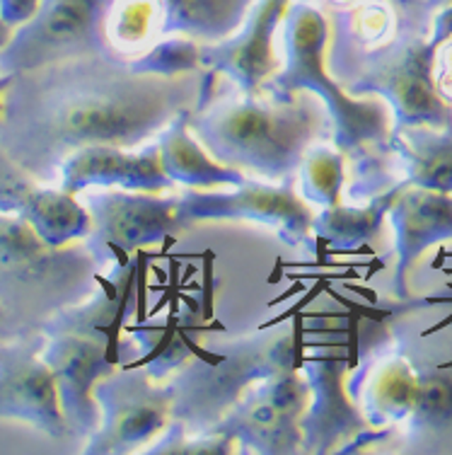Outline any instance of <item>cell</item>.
Returning a JSON list of instances; mask_svg holds the SVG:
<instances>
[{"label": "cell", "instance_id": "obj_32", "mask_svg": "<svg viewBox=\"0 0 452 455\" xmlns=\"http://www.w3.org/2000/svg\"><path fill=\"white\" fill-rule=\"evenodd\" d=\"M448 324H452V315H450V317H445L443 323H438V324H435V327H431V330H426V332H424V337H428V334L438 332V330H443V327H448Z\"/></svg>", "mask_w": 452, "mask_h": 455}, {"label": "cell", "instance_id": "obj_19", "mask_svg": "<svg viewBox=\"0 0 452 455\" xmlns=\"http://www.w3.org/2000/svg\"><path fill=\"white\" fill-rule=\"evenodd\" d=\"M387 219L394 230V293L404 298L411 267L421 254L452 240V194L401 187Z\"/></svg>", "mask_w": 452, "mask_h": 455}, {"label": "cell", "instance_id": "obj_10", "mask_svg": "<svg viewBox=\"0 0 452 455\" xmlns=\"http://www.w3.org/2000/svg\"><path fill=\"white\" fill-rule=\"evenodd\" d=\"M78 199L90 213V233L83 237L102 269L129 262L131 254L157 245L182 230L177 223V196L131 189H87Z\"/></svg>", "mask_w": 452, "mask_h": 455}, {"label": "cell", "instance_id": "obj_30", "mask_svg": "<svg viewBox=\"0 0 452 455\" xmlns=\"http://www.w3.org/2000/svg\"><path fill=\"white\" fill-rule=\"evenodd\" d=\"M12 32H15V29H12V27H10V25H5V22L0 20V52H3V46H5L10 42V36H12Z\"/></svg>", "mask_w": 452, "mask_h": 455}, {"label": "cell", "instance_id": "obj_3", "mask_svg": "<svg viewBox=\"0 0 452 455\" xmlns=\"http://www.w3.org/2000/svg\"><path fill=\"white\" fill-rule=\"evenodd\" d=\"M329 18L310 0H290L281 22V68L266 80L264 95L290 100L313 92L322 100L331 119V143L358 158L383 146L392 133V114L380 97H353L327 68Z\"/></svg>", "mask_w": 452, "mask_h": 455}, {"label": "cell", "instance_id": "obj_15", "mask_svg": "<svg viewBox=\"0 0 452 455\" xmlns=\"http://www.w3.org/2000/svg\"><path fill=\"white\" fill-rule=\"evenodd\" d=\"M290 0H254L250 15L235 35L218 44H201V70L230 80V85L244 97L261 95L266 80L281 68V59L274 49Z\"/></svg>", "mask_w": 452, "mask_h": 455}, {"label": "cell", "instance_id": "obj_26", "mask_svg": "<svg viewBox=\"0 0 452 455\" xmlns=\"http://www.w3.org/2000/svg\"><path fill=\"white\" fill-rule=\"evenodd\" d=\"M42 0H0V20L18 29L35 18Z\"/></svg>", "mask_w": 452, "mask_h": 455}, {"label": "cell", "instance_id": "obj_14", "mask_svg": "<svg viewBox=\"0 0 452 455\" xmlns=\"http://www.w3.org/2000/svg\"><path fill=\"white\" fill-rule=\"evenodd\" d=\"M42 347L44 332L0 339V419L22 421L53 441H63L68 427Z\"/></svg>", "mask_w": 452, "mask_h": 455}, {"label": "cell", "instance_id": "obj_28", "mask_svg": "<svg viewBox=\"0 0 452 455\" xmlns=\"http://www.w3.org/2000/svg\"><path fill=\"white\" fill-rule=\"evenodd\" d=\"M20 334H25L20 330V324L0 307V339H10V337H20Z\"/></svg>", "mask_w": 452, "mask_h": 455}, {"label": "cell", "instance_id": "obj_16", "mask_svg": "<svg viewBox=\"0 0 452 455\" xmlns=\"http://www.w3.org/2000/svg\"><path fill=\"white\" fill-rule=\"evenodd\" d=\"M346 368L348 359L339 354H317L300 363L310 387V404L303 417V453H334L341 443L366 434V419L344 380Z\"/></svg>", "mask_w": 452, "mask_h": 455}, {"label": "cell", "instance_id": "obj_4", "mask_svg": "<svg viewBox=\"0 0 452 455\" xmlns=\"http://www.w3.org/2000/svg\"><path fill=\"white\" fill-rule=\"evenodd\" d=\"M102 272L83 240L52 245L25 219L0 213V307L25 334L87 300Z\"/></svg>", "mask_w": 452, "mask_h": 455}, {"label": "cell", "instance_id": "obj_2", "mask_svg": "<svg viewBox=\"0 0 452 455\" xmlns=\"http://www.w3.org/2000/svg\"><path fill=\"white\" fill-rule=\"evenodd\" d=\"M189 132L220 165L235 167L261 182H296L307 148L331 140V119L322 100L297 92L290 100L269 95H206L189 112Z\"/></svg>", "mask_w": 452, "mask_h": 455}, {"label": "cell", "instance_id": "obj_12", "mask_svg": "<svg viewBox=\"0 0 452 455\" xmlns=\"http://www.w3.org/2000/svg\"><path fill=\"white\" fill-rule=\"evenodd\" d=\"M107 3L109 0H42L35 18L18 27L3 46L0 73L105 53L102 18Z\"/></svg>", "mask_w": 452, "mask_h": 455}, {"label": "cell", "instance_id": "obj_5", "mask_svg": "<svg viewBox=\"0 0 452 455\" xmlns=\"http://www.w3.org/2000/svg\"><path fill=\"white\" fill-rule=\"evenodd\" d=\"M297 327L276 324L240 339L210 347L186 359L167 378L172 390V421L189 434L216 431L242 395L264 378L300 368Z\"/></svg>", "mask_w": 452, "mask_h": 455}, {"label": "cell", "instance_id": "obj_1", "mask_svg": "<svg viewBox=\"0 0 452 455\" xmlns=\"http://www.w3.org/2000/svg\"><path fill=\"white\" fill-rule=\"evenodd\" d=\"M209 73H143L105 53L12 73L3 95L0 148L39 182L90 146L140 148L206 95Z\"/></svg>", "mask_w": 452, "mask_h": 455}, {"label": "cell", "instance_id": "obj_9", "mask_svg": "<svg viewBox=\"0 0 452 455\" xmlns=\"http://www.w3.org/2000/svg\"><path fill=\"white\" fill-rule=\"evenodd\" d=\"M210 220H250L271 228L288 247H303L313 237L314 211L297 194L296 182L261 180L220 189H184L177 196V223L182 230Z\"/></svg>", "mask_w": 452, "mask_h": 455}, {"label": "cell", "instance_id": "obj_21", "mask_svg": "<svg viewBox=\"0 0 452 455\" xmlns=\"http://www.w3.org/2000/svg\"><path fill=\"white\" fill-rule=\"evenodd\" d=\"M155 44L182 36L196 44H218L235 35L254 0H148Z\"/></svg>", "mask_w": 452, "mask_h": 455}, {"label": "cell", "instance_id": "obj_18", "mask_svg": "<svg viewBox=\"0 0 452 455\" xmlns=\"http://www.w3.org/2000/svg\"><path fill=\"white\" fill-rule=\"evenodd\" d=\"M56 187L75 196L87 189H131L153 194L174 189L160 160L157 140L140 148L90 146L75 150L63 160Z\"/></svg>", "mask_w": 452, "mask_h": 455}, {"label": "cell", "instance_id": "obj_31", "mask_svg": "<svg viewBox=\"0 0 452 455\" xmlns=\"http://www.w3.org/2000/svg\"><path fill=\"white\" fill-rule=\"evenodd\" d=\"M10 80H12V73H0V112H3V95L8 90Z\"/></svg>", "mask_w": 452, "mask_h": 455}, {"label": "cell", "instance_id": "obj_33", "mask_svg": "<svg viewBox=\"0 0 452 455\" xmlns=\"http://www.w3.org/2000/svg\"><path fill=\"white\" fill-rule=\"evenodd\" d=\"M440 366H448V368H452V361H443V363H440Z\"/></svg>", "mask_w": 452, "mask_h": 455}, {"label": "cell", "instance_id": "obj_6", "mask_svg": "<svg viewBox=\"0 0 452 455\" xmlns=\"http://www.w3.org/2000/svg\"><path fill=\"white\" fill-rule=\"evenodd\" d=\"M452 36V5L438 10L431 29L397 36L390 44L346 63L331 78L353 97H380L392 129L450 126L452 105L438 92L433 63Z\"/></svg>", "mask_w": 452, "mask_h": 455}, {"label": "cell", "instance_id": "obj_27", "mask_svg": "<svg viewBox=\"0 0 452 455\" xmlns=\"http://www.w3.org/2000/svg\"><path fill=\"white\" fill-rule=\"evenodd\" d=\"M324 5L329 10H341V8H351L356 3H366V0H322ZM373 3H385V5H392L397 8L404 15L418 20V22H433V15H428L426 10L418 5L416 0H373Z\"/></svg>", "mask_w": 452, "mask_h": 455}, {"label": "cell", "instance_id": "obj_20", "mask_svg": "<svg viewBox=\"0 0 452 455\" xmlns=\"http://www.w3.org/2000/svg\"><path fill=\"white\" fill-rule=\"evenodd\" d=\"M397 429L416 451H452V368L414 359Z\"/></svg>", "mask_w": 452, "mask_h": 455}, {"label": "cell", "instance_id": "obj_23", "mask_svg": "<svg viewBox=\"0 0 452 455\" xmlns=\"http://www.w3.org/2000/svg\"><path fill=\"white\" fill-rule=\"evenodd\" d=\"M401 187L375 196L363 204H334L314 213L313 233L320 240H327L341 250H356L358 245H368L380 235L383 223L387 219L392 202L397 199Z\"/></svg>", "mask_w": 452, "mask_h": 455}, {"label": "cell", "instance_id": "obj_7", "mask_svg": "<svg viewBox=\"0 0 452 455\" xmlns=\"http://www.w3.org/2000/svg\"><path fill=\"white\" fill-rule=\"evenodd\" d=\"M99 424L83 453L123 455L146 451L172 424V390L139 368H114L95 386Z\"/></svg>", "mask_w": 452, "mask_h": 455}, {"label": "cell", "instance_id": "obj_22", "mask_svg": "<svg viewBox=\"0 0 452 455\" xmlns=\"http://www.w3.org/2000/svg\"><path fill=\"white\" fill-rule=\"evenodd\" d=\"M157 148H160L163 167L174 187H184V189H223L226 187L230 189L252 180L235 167L220 165L218 160L210 158L189 132V112L179 114L170 122L165 132L157 136Z\"/></svg>", "mask_w": 452, "mask_h": 455}, {"label": "cell", "instance_id": "obj_25", "mask_svg": "<svg viewBox=\"0 0 452 455\" xmlns=\"http://www.w3.org/2000/svg\"><path fill=\"white\" fill-rule=\"evenodd\" d=\"M201 44L192 39H182V36H172V39H163L157 42L153 49L140 53L139 59L129 61L136 70L143 73H160V76H174V73H194L201 70L199 63Z\"/></svg>", "mask_w": 452, "mask_h": 455}, {"label": "cell", "instance_id": "obj_24", "mask_svg": "<svg viewBox=\"0 0 452 455\" xmlns=\"http://www.w3.org/2000/svg\"><path fill=\"white\" fill-rule=\"evenodd\" d=\"M297 194L317 209L341 202L346 182V156L329 139L313 143L296 172Z\"/></svg>", "mask_w": 452, "mask_h": 455}, {"label": "cell", "instance_id": "obj_11", "mask_svg": "<svg viewBox=\"0 0 452 455\" xmlns=\"http://www.w3.org/2000/svg\"><path fill=\"white\" fill-rule=\"evenodd\" d=\"M307 404L310 387L300 368L281 371L254 383L216 431L233 438L237 451L244 453H303V417Z\"/></svg>", "mask_w": 452, "mask_h": 455}, {"label": "cell", "instance_id": "obj_17", "mask_svg": "<svg viewBox=\"0 0 452 455\" xmlns=\"http://www.w3.org/2000/svg\"><path fill=\"white\" fill-rule=\"evenodd\" d=\"M0 213L25 219L52 245H68L90 233V213L75 194L39 182L0 148Z\"/></svg>", "mask_w": 452, "mask_h": 455}, {"label": "cell", "instance_id": "obj_29", "mask_svg": "<svg viewBox=\"0 0 452 455\" xmlns=\"http://www.w3.org/2000/svg\"><path fill=\"white\" fill-rule=\"evenodd\" d=\"M416 3L421 5V8L426 10L428 15H435L438 10L450 8V5H452V0H416Z\"/></svg>", "mask_w": 452, "mask_h": 455}, {"label": "cell", "instance_id": "obj_8", "mask_svg": "<svg viewBox=\"0 0 452 455\" xmlns=\"http://www.w3.org/2000/svg\"><path fill=\"white\" fill-rule=\"evenodd\" d=\"M351 204L370 202L394 187H421L452 194V124L392 129L383 146L351 160Z\"/></svg>", "mask_w": 452, "mask_h": 455}, {"label": "cell", "instance_id": "obj_13", "mask_svg": "<svg viewBox=\"0 0 452 455\" xmlns=\"http://www.w3.org/2000/svg\"><path fill=\"white\" fill-rule=\"evenodd\" d=\"M44 361L59 390L68 438L87 441L99 424L95 386L119 366V354L102 332L44 334Z\"/></svg>", "mask_w": 452, "mask_h": 455}]
</instances>
